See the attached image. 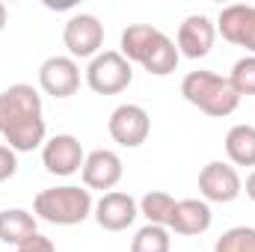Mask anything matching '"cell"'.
<instances>
[{
    "mask_svg": "<svg viewBox=\"0 0 255 252\" xmlns=\"http://www.w3.org/2000/svg\"><path fill=\"white\" fill-rule=\"evenodd\" d=\"M6 21H9V12H6V6L0 3V33L6 30Z\"/></svg>",
    "mask_w": 255,
    "mask_h": 252,
    "instance_id": "25",
    "label": "cell"
},
{
    "mask_svg": "<svg viewBox=\"0 0 255 252\" xmlns=\"http://www.w3.org/2000/svg\"><path fill=\"white\" fill-rule=\"evenodd\" d=\"M211 223H214V214L205 199H178L166 229L175 235H184V238H196V235H205L211 229Z\"/></svg>",
    "mask_w": 255,
    "mask_h": 252,
    "instance_id": "15",
    "label": "cell"
},
{
    "mask_svg": "<svg viewBox=\"0 0 255 252\" xmlns=\"http://www.w3.org/2000/svg\"><path fill=\"white\" fill-rule=\"evenodd\" d=\"M95 223L104 229V232H125L133 226V220L139 217V202L122 193V190H110L104 193L98 202H95V211H92Z\"/></svg>",
    "mask_w": 255,
    "mask_h": 252,
    "instance_id": "13",
    "label": "cell"
},
{
    "mask_svg": "<svg viewBox=\"0 0 255 252\" xmlns=\"http://www.w3.org/2000/svg\"><path fill=\"white\" fill-rule=\"evenodd\" d=\"M0 136L12 151L42 148L48 125L42 116V95L30 83H15L0 92Z\"/></svg>",
    "mask_w": 255,
    "mask_h": 252,
    "instance_id": "1",
    "label": "cell"
},
{
    "mask_svg": "<svg viewBox=\"0 0 255 252\" xmlns=\"http://www.w3.org/2000/svg\"><path fill=\"white\" fill-rule=\"evenodd\" d=\"M18 172V151H12L9 145H0V184L15 178Z\"/></svg>",
    "mask_w": 255,
    "mask_h": 252,
    "instance_id": "22",
    "label": "cell"
},
{
    "mask_svg": "<svg viewBox=\"0 0 255 252\" xmlns=\"http://www.w3.org/2000/svg\"><path fill=\"white\" fill-rule=\"evenodd\" d=\"M15 252H57V247H54V241H51V238L36 235V238H30L27 244L15 247Z\"/></svg>",
    "mask_w": 255,
    "mask_h": 252,
    "instance_id": "23",
    "label": "cell"
},
{
    "mask_svg": "<svg viewBox=\"0 0 255 252\" xmlns=\"http://www.w3.org/2000/svg\"><path fill=\"white\" fill-rule=\"evenodd\" d=\"M229 83L232 89L244 98V95H255V57H241L238 63L232 65V74H229Z\"/></svg>",
    "mask_w": 255,
    "mask_h": 252,
    "instance_id": "21",
    "label": "cell"
},
{
    "mask_svg": "<svg viewBox=\"0 0 255 252\" xmlns=\"http://www.w3.org/2000/svg\"><path fill=\"white\" fill-rule=\"evenodd\" d=\"M199 193H202L205 202L226 205V202H235L244 193V181H241V175H238V169L232 163L211 160L199 172Z\"/></svg>",
    "mask_w": 255,
    "mask_h": 252,
    "instance_id": "8",
    "label": "cell"
},
{
    "mask_svg": "<svg viewBox=\"0 0 255 252\" xmlns=\"http://www.w3.org/2000/svg\"><path fill=\"white\" fill-rule=\"evenodd\" d=\"M92 211H95L92 193L77 184L39 190L33 199V217L45 220L51 226H77V223L89 220Z\"/></svg>",
    "mask_w": 255,
    "mask_h": 252,
    "instance_id": "4",
    "label": "cell"
},
{
    "mask_svg": "<svg viewBox=\"0 0 255 252\" xmlns=\"http://www.w3.org/2000/svg\"><path fill=\"white\" fill-rule=\"evenodd\" d=\"M226 154L232 166L255 169V125H232L226 133Z\"/></svg>",
    "mask_w": 255,
    "mask_h": 252,
    "instance_id": "17",
    "label": "cell"
},
{
    "mask_svg": "<svg viewBox=\"0 0 255 252\" xmlns=\"http://www.w3.org/2000/svg\"><path fill=\"white\" fill-rule=\"evenodd\" d=\"M63 45L71 60H95L104 48V24L89 12L71 15L63 27Z\"/></svg>",
    "mask_w": 255,
    "mask_h": 252,
    "instance_id": "6",
    "label": "cell"
},
{
    "mask_svg": "<svg viewBox=\"0 0 255 252\" xmlns=\"http://www.w3.org/2000/svg\"><path fill=\"white\" fill-rule=\"evenodd\" d=\"M119 54L128 63L142 65L154 77H166L178 68V45L151 24H128L119 39Z\"/></svg>",
    "mask_w": 255,
    "mask_h": 252,
    "instance_id": "2",
    "label": "cell"
},
{
    "mask_svg": "<svg viewBox=\"0 0 255 252\" xmlns=\"http://www.w3.org/2000/svg\"><path fill=\"white\" fill-rule=\"evenodd\" d=\"M133 80V65L119 51H101L86 65V86L95 95H119Z\"/></svg>",
    "mask_w": 255,
    "mask_h": 252,
    "instance_id": "5",
    "label": "cell"
},
{
    "mask_svg": "<svg viewBox=\"0 0 255 252\" xmlns=\"http://www.w3.org/2000/svg\"><path fill=\"white\" fill-rule=\"evenodd\" d=\"M214 39H217V24L208 18V15H187L178 27V36H175V45H178V54L187 57V60H202L211 54L214 48Z\"/></svg>",
    "mask_w": 255,
    "mask_h": 252,
    "instance_id": "14",
    "label": "cell"
},
{
    "mask_svg": "<svg viewBox=\"0 0 255 252\" xmlns=\"http://www.w3.org/2000/svg\"><path fill=\"white\" fill-rule=\"evenodd\" d=\"M107 130L122 148H139L151 133V119L139 104H119L107 119Z\"/></svg>",
    "mask_w": 255,
    "mask_h": 252,
    "instance_id": "9",
    "label": "cell"
},
{
    "mask_svg": "<svg viewBox=\"0 0 255 252\" xmlns=\"http://www.w3.org/2000/svg\"><path fill=\"white\" fill-rule=\"evenodd\" d=\"M36 217L24 208H3L0 211V241L9 247H21L36 238Z\"/></svg>",
    "mask_w": 255,
    "mask_h": 252,
    "instance_id": "16",
    "label": "cell"
},
{
    "mask_svg": "<svg viewBox=\"0 0 255 252\" xmlns=\"http://www.w3.org/2000/svg\"><path fill=\"white\" fill-rule=\"evenodd\" d=\"M244 190H247V196H250V199L255 202V169L250 172V175H247V184H244Z\"/></svg>",
    "mask_w": 255,
    "mask_h": 252,
    "instance_id": "24",
    "label": "cell"
},
{
    "mask_svg": "<svg viewBox=\"0 0 255 252\" xmlns=\"http://www.w3.org/2000/svg\"><path fill=\"white\" fill-rule=\"evenodd\" d=\"M39 86L51 98H71L80 89V65L71 57H48L39 65Z\"/></svg>",
    "mask_w": 255,
    "mask_h": 252,
    "instance_id": "11",
    "label": "cell"
},
{
    "mask_svg": "<svg viewBox=\"0 0 255 252\" xmlns=\"http://www.w3.org/2000/svg\"><path fill=\"white\" fill-rule=\"evenodd\" d=\"M125 175V166H122V157L113 151V148H95L86 154L83 160V169H80V178H83V187L89 190H110L116 187Z\"/></svg>",
    "mask_w": 255,
    "mask_h": 252,
    "instance_id": "12",
    "label": "cell"
},
{
    "mask_svg": "<svg viewBox=\"0 0 255 252\" xmlns=\"http://www.w3.org/2000/svg\"><path fill=\"white\" fill-rule=\"evenodd\" d=\"M214 252H255V229L235 226V229L223 232L214 244Z\"/></svg>",
    "mask_w": 255,
    "mask_h": 252,
    "instance_id": "20",
    "label": "cell"
},
{
    "mask_svg": "<svg viewBox=\"0 0 255 252\" xmlns=\"http://www.w3.org/2000/svg\"><path fill=\"white\" fill-rule=\"evenodd\" d=\"M217 33L229 42L244 48L250 57H255V6L232 3L217 18Z\"/></svg>",
    "mask_w": 255,
    "mask_h": 252,
    "instance_id": "10",
    "label": "cell"
},
{
    "mask_svg": "<svg viewBox=\"0 0 255 252\" xmlns=\"http://www.w3.org/2000/svg\"><path fill=\"white\" fill-rule=\"evenodd\" d=\"M175 202H178V199H172L166 190H148V193L139 199V214H142L151 226H166L169 217H172Z\"/></svg>",
    "mask_w": 255,
    "mask_h": 252,
    "instance_id": "18",
    "label": "cell"
},
{
    "mask_svg": "<svg viewBox=\"0 0 255 252\" xmlns=\"http://www.w3.org/2000/svg\"><path fill=\"white\" fill-rule=\"evenodd\" d=\"M169 250H172V232L166 226L145 223L130 241V252H169Z\"/></svg>",
    "mask_w": 255,
    "mask_h": 252,
    "instance_id": "19",
    "label": "cell"
},
{
    "mask_svg": "<svg viewBox=\"0 0 255 252\" xmlns=\"http://www.w3.org/2000/svg\"><path fill=\"white\" fill-rule=\"evenodd\" d=\"M83 160H86V151H83V145H80V139L74 133L48 136L45 145H42V166L51 175L68 178V175L83 169Z\"/></svg>",
    "mask_w": 255,
    "mask_h": 252,
    "instance_id": "7",
    "label": "cell"
},
{
    "mask_svg": "<svg viewBox=\"0 0 255 252\" xmlns=\"http://www.w3.org/2000/svg\"><path fill=\"white\" fill-rule=\"evenodd\" d=\"M181 95L184 101L199 107L205 116H214V119H226L238 110L241 104V95L232 89L229 77L217 74V71H187L184 80H181Z\"/></svg>",
    "mask_w": 255,
    "mask_h": 252,
    "instance_id": "3",
    "label": "cell"
}]
</instances>
